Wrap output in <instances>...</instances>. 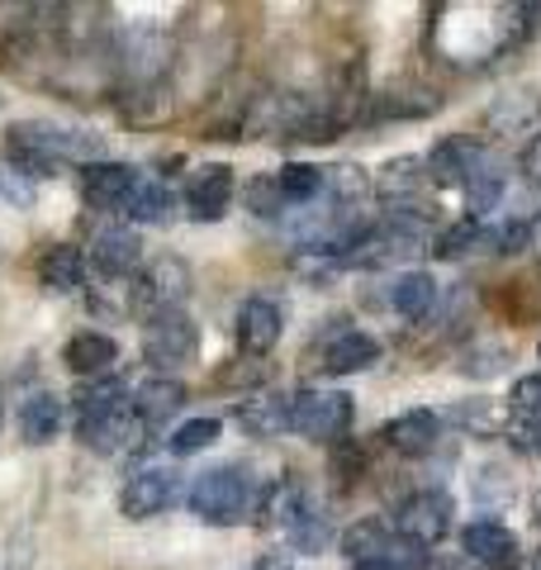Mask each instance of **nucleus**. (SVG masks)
<instances>
[{"label": "nucleus", "mask_w": 541, "mask_h": 570, "mask_svg": "<svg viewBox=\"0 0 541 570\" xmlns=\"http://www.w3.org/2000/svg\"><path fill=\"white\" fill-rule=\"evenodd\" d=\"M190 513L209 528H238L257 513V480H252L247 466H214L200 471L195 485L186 494Z\"/></svg>", "instance_id": "nucleus-1"}, {"label": "nucleus", "mask_w": 541, "mask_h": 570, "mask_svg": "<svg viewBox=\"0 0 541 570\" xmlns=\"http://www.w3.org/2000/svg\"><path fill=\"white\" fill-rule=\"evenodd\" d=\"M90 153V138L81 134H67V129H52V124H14L6 134V163L20 167L24 176H58L71 157H86Z\"/></svg>", "instance_id": "nucleus-2"}, {"label": "nucleus", "mask_w": 541, "mask_h": 570, "mask_svg": "<svg viewBox=\"0 0 541 570\" xmlns=\"http://www.w3.org/2000/svg\"><path fill=\"white\" fill-rule=\"evenodd\" d=\"M352 419V395H342V390H299L291 400V433H299L304 442L337 448V442H347Z\"/></svg>", "instance_id": "nucleus-3"}, {"label": "nucleus", "mask_w": 541, "mask_h": 570, "mask_svg": "<svg viewBox=\"0 0 541 570\" xmlns=\"http://www.w3.org/2000/svg\"><path fill=\"white\" fill-rule=\"evenodd\" d=\"M142 356L171 376L176 366H190L200 356V328L190 324L186 309H157L148 324H142Z\"/></svg>", "instance_id": "nucleus-4"}, {"label": "nucleus", "mask_w": 541, "mask_h": 570, "mask_svg": "<svg viewBox=\"0 0 541 570\" xmlns=\"http://www.w3.org/2000/svg\"><path fill=\"white\" fill-rule=\"evenodd\" d=\"M394 528H400V538L413 547H437L451 532V494L446 490L409 494L400 504V513H394Z\"/></svg>", "instance_id": "nucleus-5"}, {"label": "nucleus", "mask_w": 541, "mask_h": 570, "mask_svg": "<svg viewBox=\"0 0 541 570\" xmlns=\"http://www.w3.org/2000/svg\"><path fill=\"white\" fill-rule=\"evenodd\" d=\"M171 504H176V475L157 471V466L138 471L119 494V513L129 523H148V519H157V513H167Z\"/></svg>", "instance_id": "nucleus-6"}, {"label": "nucleus", "mask_w": 541, "mask_h": 570, "mask_svg": "<svg viewBox=\"0 0 541 570\" xmlns=\"http://www.w3.org/2000/svg\"><path fill=\"white\" fill-rule=\"evenodd\" d=\"M142 176L129 163H86L81 171V195L90 209H124L129 195L138 190Z\"/></svg>", "instance_id": "nucleus-7"}, {"label": "nucleus", "mask_w": 541, "mask_h": 570, "mask_svg": "<svg viewBox=\"0 0 541 570\" xmlns=\"http://www.w3.org/2000/svg\"><path fill=\"white\" fill-rule=\"evenodd\" d=\"M281 328H285V318H281L276 299L252 295V299H243V305H238V324H233V333H238V347L247 356H266L270 347L281 343Z\"/></svg>", "instance_id": "nucleus-8"}, {"label": "nucleus", "mask_w": 541, "mask_h": 570, "mask_svg": "<svg viewBox=\"0 0 541 570\" xmlns=\"http://www.w3.org/2000/svg\"><path fill=\"white\" fill-rule=\"evenodd\" d=\"M381 438H385V448H394L400 456H427V452H437L442 419L432 414V409H409V414L390 419L381 428Z\"/></svg>", "instance_id": "nucleus-9"}, {"label": "nucleus", "mask_w": 541, "mask_h": 570, "mask_svg": "<svg viewBox=\"0 0 541 570\" xmlns=\"http://www.w3.org/2000/svg\"><path fill=\"white\" fill-rule=\"evenodd\" d=\"M461 551L471 557L475 566H494V570H509L518 561V538L499 519H480L461 532Z\"/></svg>", "instance_id": "nucleus-10"}, {"label": "nucleus", "mask_w": 541, "mask_h": 570, "mask_svg": "<svg viewBox=\"0 0 541 570\" xmlns=\"http://www.w3.org/2000/svg\"><path fill=\"white\" fill-rule=\"evenodd\" d=\"M375 362H381V343H375L371 333L361 328H347L337 333L328 347H323V376H356V371H371Z\"/></svg>", "instance_id": "nucleus-11"}, {"label": "nucleus", "mask_w": 541, "mask_h": 570, "mask_svg": "<svg viewBox=\"0 0 541 570\" xmlns=\"http://www.w3.org/2000/svg\"><path fill=\"white\" fill-rule=\"evenodd\" d=\"M228 200H233V167L224 163H209L186 181V205L195 219H224Z\"/></svg>", "instance_id": "nucleus-12"}, {"label": "nucleus", "mask_w": 541, "mask_h": 570, "mask_svg": "<svg viewBox=\"0 0 541 570\" xmlns=\"http://www.w3.org/2000/svg\"><path fill=\"white\" fill-rule=\"evenodd\" d=\"M62 362L77 371L81 381H100V376H110V366L119 362V343L110 333H96V328H86L77 333L71 343L62 347Z\"/></svg>", "instance_id": "nucleus-13"}, {"label": "nucleus", "mask_w": 541, "mask_h": 570, "mask_svg": "<svg viewBox=\"0 0 541 570\" xmlns=\"http://www.w3.org/2000/svg\"><path fill=\"white\" fill-rule=\"evenodd\" d=\"M71 409H77V438H86L90 428H100L105 419H115L119 409H129V404H124V385H119V381L100 376V381L77 385V395H71Z\"/></svg>", "instance_id": "nucleus-14"}, {"label": "nucleus", "mask_w": 541, "mask_h": 570, "mask_svg": "<svg viewBox=\"0 0 541 570\" xmlns=\"http://www.w3.org/2000/svg\"><path fill=\"white\" fill-rule=\"evenodd\" d=\"M180 404H186V385H180L176 376H148V381L134 385V419L142 428L167 423Z\"/></svg>", "instance_id": "nucleus-15"}, {"label": "nucleus", "mask_w": 541, "mask_h": 570, "mask_svg": "<svg viewBox=\"0 0 541 570\" xmlns=\"http://www.w3.org/2000/svg\"><path fill=\"white\" fill-rule=\"evenodd\" d=\"M33 276H39V285L52 291V295H77L81 281H86V257L71 243H52V247H43Z\"/></svg>", "instance_id": "nucleus-16"}, {"label": "nucleus", "mask_w": 541, "mask_h": 570, "mask_svg": "<svg viewBox=\"0 0 541 570\" xmlns=\"http://www.w3.org/2000/svg\"><path fill=\"white\" fill-rule=\"evenodd\" d=\"M142 257V243L134 228H105L90 243V262H96L100 276H134V266Z\"/></svg>", "instance_id": "nucleus-17"}, {"label": "nucleus", "mask_w": 541, "mask_h": 570, "mask_svg": "<svg viewBox=\"0 0 541 570\" xmlns=\"http://www.w3.org/2000/svg\"><path fill=\"white\" fill-rule=\"evenodd\" d=\"M190 291V266L180 257H157L142 276V295L153 299L157 309H180V299Z\"/></svg>", "instance_id": "nucleus-18"}, {"label": "nucleus", "mask_w": 541, "mask_h": 570, "mask_svg": "<svg viewBox=\"0 0 541 570\" xmlns=\"http://www.w3.org/2000/svg\"><path fill=\"white\" fill-rule=\"evenodd\" d=\"M58 433H62V400L48 395V390L29 395L20 404V438L29 442V448H48Z\"/></svg>", "instance_id": "nucleus-19"}, {"label": "nucleus", "mask_w": 541, "mask_h": 570, "mask_svg": "<svg viewBox=\"0 0 541 570\" xmlns=\"http://www.w3.org/2000/svg\"><path fill=\"white\" fill-rule=\"evenodd\" d=\"M423 181H427V171H423L419 157H394V163H385L381 171H375V195L409 209V200L423 190Z\"/></svg>", "instance_id": "nucleus-20"}, {"label": "nucleus", "mask_w": 541, "mask_h": 570, "mask_svg": "<svg viewBox=\"0 0 541 570\" xmlns=\"http://www.w3.org/2000/svg\"><path fill=\"white\" fill-rule=\"evenodd\" d=\"M291 400L295 395H252L247 404H238V423L252 438H281L291 428Z\"/></svg>", "instance_id": "nucleus-21"}, {"label": "nucleus", "mask_w": 541, "mask_h": 570, "mask_svg": "<svg viewBox=\"0 0 541 570\" xmlns=\"http://www.w3.org/2000/svg\"><path fill=\"white\" fill-rule=\"evenodd\" d=\"M390 305L404 318H427V309L437 305V281H432L427 272H404L390 291Z\"/></svg>", "instance_id": "nucleus-22"}, {"label": "nucleus", "mask_w": 541, "mask_h": 570, "mask_svg": "<svg viewBox=\"0 0 541 570\" xmlns=\"http://www.w3.org/2000/svg\"><path fill=\"white\" fill-rule=\"evenodd\" d=\"M276 186H281V200L285 205H309L318 190H328V171L309 167V163H285L276 171Z\"/></svg>", "instance_id": "nucleus-23"}, {"label": "nucleus", "mask_w": 541, "mask_h": 570, "mask_svg": "<svg viewBox=\"0 0 541 570\" xmlns=\"http://www.w3.org/2000/svg\"><path fill=\"white\" fill-rule=\"evenodd\" d=\"M138 433H142V423L134 419V409H119L115 419H105L100 428H90V433H86L81 442H86V448H96V452L110 456V452L134 448V438H138Z\"/></svg>", "instance_id": "nucleus-24"}, {"label": "nucleus", "mask_w": 541, "mask_h": 570, "mask_svg": "<svg viewBox=\"0 0 541 570\" xmlns=\"http://www.w3.org/2000/svg\"><path fill=\"white\" fill-rule=\"evenodd\" d=\"M390 538H394V532H390L385 523L361 519V523H352L347 532H342V551H347L352 566H361V561H375V557H381V551L390 547Z\"/></svg>", "instance_id": "nucleus-25"}, {"label": "nucleus", "mask_w": 541, "mask_h": 570, "mask_svg": "<svg viewBox=\"0 0 541 570\" xmlns=\"http://www.w3.org/2000/svg\"><path fill=\"white\" fill-rule=\"evenodd\" d=\"M219 433H224L219 419H186V423H180L176 433L167 438V448H171V456H195V452L214 448V442H219Z\"/></svg>", "instance_id": "nucleus-26"}, {"label": "nucleus", "mask_w": 541, "mask_h": 570, "mask_svg": "<svg viewBox=\"0 0 541 570\" xmlns=\"http://www.w3.org/2000/svg\"><path fill=\"white\" fill-rule=\"evenodd\" d=\"M167 209H171V195H167V186H157V181H138V190L129 195V205H124V214H129L134 224H161L167 219Z\"/></svg>", "instance_id": "nucleus-27"}, {"label": "nucleus", "mask_w": 541, "mask_h": 570, "mask_svg": "<svg viewBox=\"0 0 541 570\" xmlns=\"http://www.w3.org/2000/svg\"><path fill=\"white\" fill-rule=\"evenodd\" d=\"M484 238H490V234L480 228V219H475V214H465V219L442 228L437 243H432V253H437V257H461V253H471V247L484 243Z\"/></svg>", "instance_id": "nucleus-28"}, {"label": "nucleus", "mask_w": 541, "mask_h": 570, "mask_svg": "<svg viewBox=\"0 0 541 570\" xmlns=\"http://www.w3.org/2000/svg\"><path fill=\"white\" fill-rule=\"evenodd\" d=\"M427 566V551L423 547H413L404 538H390V547L381 551L375 561H361L356 570H423Z\"/></svg>", "instance_id": "nucleus-29"}, {"label": "nucleus", "mask_w": 541, "mask_h": 570, "mask_svg": "<svg viewBox=\"0 0 541 570\" xmlns=\"http://www.w3.org/2000/svg\"><path fill=\"white\" fill-rule=\"evenodd\" d=\"M247 209L257 214V219H276V214L285 209V200H281V186H276V176H257V181H247Z\"/></svg>", "instance_id": "nucleus-30"}, {"label": "nucleus", "mask_w": 541, "mask_h": 570, "mask_svg": "<svg viewBox=\"0 0 541 570\" xmlns=\"http://www.w3.org/2000/svg\"><path fill=\"white\" fill-rule=\"evenodd\" d=\"M361 471H366V452H361L356 442H337V448H333V475H337V485L347 490Z\"/></svg>", "instance_id": "nucleus-31"}, {"label": "nucleus", "mask_w": 541, "mask_h": 570, "mask_svg": "<svg viewBox=\"0 0 541 570\" xmlns=\"http://www.w3.org/2000/svg\"><path fill=\"white\" fill-rule=\"evenodd\" d=\"M513 414L541 419V376H522V381L513 385Z\"/></svg>", "instance_id": "nucleus-32"}, {"label": "nucleus", "mask_w": 541, "mask_h": 570, "mask_svg": "<svg viewBox=\"0 0 541 570\" xmlns=\"http://www.w3.org/2000/svg\"><path fill=\"white\" fill-rule=\"evenodd\" d=\"M490 243H499L494 253H522V247L532 243V224H522V219H518V224H503Z\"/></svg>", "instance_id": "nucleus-33"}, {"label": "nucleus", "mask_w": 541, "mask_h": 570, "mask_svg": "<svg viewBox=\"0 0 541 570\" xmlns=\"http://www.w3.org/2000/svg\"><path fill=\"white\" fill-rule=\"evenodd\" d=\"M518 167H522V176H528L532 186H541V134L522 148V157H518Z\"/></svg>", "instance_id": "nucleus-34"}, {"label": "nucleus", "mask_w": 541, "mask_h": 570, "mask_svg": "<svg viewBox=\"0 0 541 570\" xmlns=\"http://www.w3.org/2000/svg\"><path fill=\"white\" fill-rule=\"evenodd\" d=\"M423 570H480L465 551H437V557H427V566Z\"/></svg>", "instance_id": "nucleus-35"}, {"label": "nucleus", "mask_w": 541, "mask_h": 570, "mask_svg": "<svg viewBox=\"0 0 541 570\" xmlns=\"http://www.w3.org/2000/svg\"><path fill=\"white\" fill-rule=\"evenodd\" d=\"M266 381V366L262 362H243L238 371H228L224 385H262Z\"/></svg>", "instance_id": "nucleus-36"}, {"label": "nucleus", "mask_w": 541, "mask_h": 570, "mask_svg": "<svg viewBox=\"0 0 541 570\" xmlns=\"http://www.w3.org/2000/svg\"><path fill=\"white\" fill-rule=\"evenodd\" d=\"M532 513H537V528H541V490L532 494Z\"/></svg>", "instance_id": "nucleus-37"}, {"label": "nucleus", "mask_w": 541, "mask_h": 570, "mask_svg": "<svg viewBox=\"0 0 541 570\" xmlns=\"http://www.w3.org/2000/svg\"><path fill=\"white\" fill-rule=\"evenodd\" d=\"M0 423H6V404H0Z\"/></svg>", "instance_id": "nucleus-38"}, {"label": "nucleus", "mask_w": 541, "mask_h": 570, "mask_svg": "<svg viewBox=\"0 0 541 570\" xmlns=\"http://www.w3.org/2000/svg\"><path fill=\"white\" fill-rule=\"evenodd\" d=\"M537 352H541V347H537Z\"/></svg>", "instance_id": "nucleus-39"}]
</instances>
